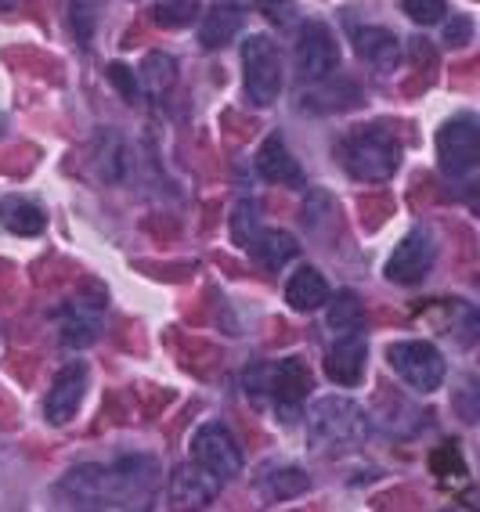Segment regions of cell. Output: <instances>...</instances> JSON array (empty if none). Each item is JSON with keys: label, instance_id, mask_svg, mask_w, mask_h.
I'll return each instance as SVG.
<instances>
[{"label": "cell", "instance_id": "obj_1", "mask_svg": "<svg viewBox=\"0 0 480 512\" xmlns=\"http://www.w3.org/2000/svg\"><path fill=\"white\" fill-rule=\"evenodd\" d=\"M152 484H156V458L127 455L109 462V466L87 462V466L69 469L62 476L58 491L76 512H105L148 494Z\"/></svg>", "mask_w": 480, "mask_h": 512}, {"label": "cell", "instance_id": "obj_2", "mask_svg": "<svg viewBox=\"0 0 480 512\" xmlns=\"http://www.w3.org/2000/svg\"><path fill=\"white\" fill-rule=\"evenodd\" d=\"M307 440L318 451H351L358 444H365L372 433V422L365 415L361 404H354L351 397H322L307 408L304 419Z\"/></svg>", "mask_w": 480, "mask_h": 512}, {"label": "cell", "instance_id": "obj_3", "mask_svg": "<svg viewBox=\"0 0 480 512\" xmlns=\"http://www.w3.org/2000/svg\"><path fill=\"white\" fill-rule=\"evenodd\" d=\"M340 159L347 166V174L358 181H387L401 166V145L387 130H361V134L343 141Z\"/></svg>", "mask_w": 480, "mask_h": 512}, {"label": "cell", "instance_id": "obj_4", "mask_svg": "<svg viewBox=\"0 0 480 512\" xmlns=\"http://www.w3.org/2000/svg\"><path fill=\"white\" fill-rule=\"evenodd\" d=\"M242 83H246V98L253 105H271L282 91V55H278V44L271 37H246L242 44Z\"/></svg>", "mask_w": 480, "mask_h": 512}, {"label": "cell", "instance_id": "obj_5", "mask_svg": "<svg viewBox=\"0 0 480 512\" xmlns=\"http://www.w3.org/2000/svg\"><path fill=\"white\" fill-rule=\"evenodd\" d=\"M387 361L401 379H405L412 390L419 394H434L444 383V357L434 343H423V339H401L387 350Z\"/></svg>", "mask_w": 480, "mask_h": 512}, {"label": "cell", "instance_id": "obj_6", "mask_svg": "<svg viewBox=\"0 0 480 512\" xmlns=\"http://www.w3.org/2000/svg\"><path fill=\"white\" fill-rule=\"evenodd\" d=\"M192 462L217 476L221 484L242 473V451L224 422H203L192 433Z\"/></svg>", "mask_w": 480, "mask_h": 512}, {"label": "cell", "instance_id": "obj_7", "mask_svg": "<svg viewBox=\"0 0 480 512\" xmlns=\"http://www.w3.org/2000/svg\"><path fill=\"white\" fill-rule=\"evenodd\" d=\"M246 390H253V394L268 390V397L275 404L296 408V404L311 394V368H307L300 357H289L282 365L253 368V372H246Z\"/></svg>", "mask_w": 480, "mask_h": 512}, {"label": "cell", "instance_id": "obj_8", "mask_svg": "<svg viewBox=\"0 0 480 512\" xmlns=\"http://www.w3.org/2000/svg\"><path fill=\"white\" fill-rule=\"evenodd\" d=\"M340 65V40L333 37V29L325 22H307L296 37V69L300 80L322 83L336 73Z\"/></svg>", "mask_w": 480, "mask_h": 512}, {"label": "cell", "instance_id": "obj_9", "mask_svg": "<svg viewBox=\"0 0 480 512\" xmlns=\"http://www.w3.org/2000/svg\"><path fill=\"white\" fill-rule=\"evenodd\" d=\"M437 156L448 177H473L480 163V130L470 119L444 123L437 134Z\"/></svg>", "mask_w": 480, "mask_h": 512}, {"label": "cell", "instance_id": "obj_10", "mask_svg": "<svg viewBox=\"0 0 480 512\" xmlns=\"http://www.w3.org/2000/svg\"><path fill=\"white\" fill-rule=\"evenodd\" d=\"M434 238H430V231H408L401 242L394 246V253H390L387 260V278L397 285H416L423 282L426 275H430V267H434Z\"/></svg>", "mask_w": 480, "mask_h": 512}, {"label": "cell", "instance_id": "obj_11", "mask_svg": "<svg viewBox=\"0 0 480 512\" xmlns=\"http://www.w3.org/2000/svg\"><path fill=\"white\" fill-rule=\"evenodd\" d=\"M217 494H221V480L195 462H185L170 473V509L174 512H203Z\"/></svg>", "mask_w": 480, "mask_h": 512}, {"label": "cell", "instance_id": "obj_12", "mask_svg": "<svg viewBox=\"0 0 480 512\" xmlns=\"http://www.w3.org/2000/svg\"><path fill=\"white\" fill-rule=\"evenodd\" d=\"M84 390H87V365H84V361H69L65 368H58L55 383H51V390H47V401H44L47 422L65 426V422L76 415L80 401H84Z\"/></svg>", "mask_w": 480, "mask_h": 512}, {"label": "cell", "instance_id": "obj_13", "mask_svg": "<svg viewBox=\"0 0 480 512\" xmlns=\"http://www.w3.org/2000/svg\"><path fill=\"white\" fill-rule=\"evenodd\" d=\"M365 361H369V347H365V339L354 332V336L336 339V347L325 354V372L340 386H358L361 375H365Z\"/></svg>", "mask_w": 480, "mask_h": 512}, {"label": "cell", "instance_id": "obj_14", "mask_svg": "<svg viewBox=\"0 0 480 512\" xmlns=\"http://www.w3.org/2000/svg\"><path fill=\"white\" fill-rule=\"evenodd\" d=\"M257 174L271 184H300L304 181V170H300V163H296L293 152H289L286 141L278 138V134H271V138L260 145Z\"/></svg>", "mask_w": 480, "mask_h": 512}, {"label": "cell", "instance_id": "obj_15", "mask_svg": "<svg viewBox=\"0 0 480 512\" xmlns=\"http://www.w3.org/2000/svg\"><path fill=\"white\" fill-rule=\"evenodd\" d=\"M242 22H246V15H242L239 4H231V0H224V4H217V8L206 11L203 26H199V44L203 47H224L231 44V40L242 33Z\"/></svg>", "mask_w": 480, "mask_h": 512}, {"label": "cell", "instance_id": "obj_16", "mask_svg": "<svg viewBox=\"0 0 480 512\" xmlns=\"http://www.w3.org/2000/svg\"><path fill=\"white\" fill-rule=\"evenodd\" d=\"M0 224H4L11 235L37 238L40 231L47 228V217L37 202L19 199V195H8V199H0Z\"/></svg>", "mask_w": 480, "mask_h": 512}, {"label": "cell", "instance_id": "obj_17", "mask_svg": "<svg viewBox=\"0 0 480 512\" xmlns=\"http://www.w3.org/2000/svg\"><path fill=\"white\" fill-rule=\"evenodd\" d=\"M250 253L260 267L278 271V267H286L289 260L300 256V242L289 231H257V238L250 242Z\"/></svg>", "mask_w": 480, "mask_h": 512}, {"label": "cell", "instance_id": "obj_18", "mask_svg": "<svg viewBox=\"0 0 480 512\" xmlns=\"http://www.w3.org/2000/svg\"><path fill=\"white\" fill-rule=\"evenodd\" d=\"M329 282H325L314 267H300L293 278H289V285H286V300H289V307L293 311H318L322 303H329Z\"/></svg>", "mask_w": 480, "mask_h": 512}, {"label": "cell", "instance_id": "obj_19", "mask_svg": "<svg viewBox=\"0 0 480 512\" xmlns=\"http://www.w3.org/2000/svg\"><path fill=\"white\" fill-rule=\"evenodd\" d=\"M354 44H358V55L369 65H376V69H394L397 58H401V44H397L390 29L365 26L354 33Z\"/></svg>", "mask_w": 480, "mask_h": 512}, {"label": "cell", "instance_id": "obj_20", "mask_svg": "<svg viewBox=\"0 0 480 512\" xmlns=\"http://www.w3.org/2000/svg\"><path fill=\"white\" fill-rule=\"evenodd\" d=\"M141 83H145V91L152 94V98H167V94L174 91V83H177L174 58L163 55V51H152V55H145V62H141Z\"/></svg>", "mask_w": 480, "mask_h": 512}, {"label": "cell", "instance_id": "obj_21", "mask_svg": "<svg viewBox=\"0 0 480 512\" xmlns=\"http://www.w3.org/2000/svg\"><path fill=\"white\" fill-rule=\"evenodd\" d=\"M260 487H264L268 498H296V494H304L311 487V476L300 473L296 466H278L260 476Z\"/></svg>", "mask_w": 480, "mask_h": 512}, {"label": "cell", "instance_id": "obj_22", "mask_svg": "<svg viewBox=\"0 0 480 512\" xmlns=\"http://www.w3.org/2000/svg\"><path fill=\"white\" fill-rule=\"evenodd\" d=\"M361 325H365V307H361L358 296L343 289L333 300V307H329V329H333L336 336H354Z\"/></svg>", "mask_w": 480, "mask_h": 512}, {"label": "cell", "instance_id": "obj_23", "mask_svg": "<svg viewBox=\"0 0 480 512\" xmlns=\"http://www.w3.org/2000/svg\"><path fill=\"white\" fill-rule=\"evenodd\" d=\"M94 336H98V311L84 314L80 307H76V311L65 314V321H62V343L65 347L80 350V347H87Z\"/></svg>", "mask_w": 480, "mask_h": 512}, {"label": "cell", "instance_id": "obj_24", "mask_svg": "<svg viewBox=\"0 0 480 512\" xmlns=\"http://www.w3.org/2000/svg\"><path fill=\"white\" fill-rule=\"evenodd\" d=\"M102 174L109 181H127L130 174V148L120 134H109L102 145Z\"/></svg>", "mask_w": 480, "mask_h": 512}, {"label": "cell", "instance_id": "obj_25", "mask_svg": "<svg viewBox=\"0 0 480 512\" xmlns=\"http://www.w3.org/2000/svg\"><path fill=\"white\" fill-rule=\"evenodd\" d=\"M156 22L167 29H181V26H192L195 15H199V4L195 0H159L156 4Z\"/></svg>", "mask_w": 480, "mask_h": 512}, {"label": "cell", "instance_id": "obj_26", "mask_svg": "<svg viewBox=\"0 0 480 512\" xmlns=\"http://www.w3.org/2000/svg\"><path fill=\"white\" fill-rule=\"evenodd\" d=\"M260 231V213H257V202H246L242 199L235 210H231V238L239 242V246H250L253 238Z\"/></svg>", "mask_w": 480, "mask_h": 512}, {"label": "cell", "instance_id": "obj_27", "mask_svg": "<svg viewBox=\"0 0 480 512\" xmlns=\"http://www.w3.org/2000/svg\"><path fill=\"white\" fill-rule=\"evenodd\" d=\"M401 8H405V15L416 22V26H434V22L444 19L448 0H401Z\"/></svg>", "mask_w": 480, "mask_h": 512}, {"label": "cell", "instance_id": "obj_28", "mask_svg": "<svg viewBox=\"0 0 480 512\" xmlns=\"http://www.w3.org/2000/svg\"><path fill=\"white\" fill-rule=\"evenodd\" d=\"M260 8V15L268 22H275L278 29H289L296 22V8H293V0H253Z\"/></svg>", "mask_w": 480, "mask_h": 512}, {"label": "cell", "instance_id": "obj_29", "mask_svg": "<svg viewBox=\"0 0 480 512\" xmlns=\"http://www.w3.org/2000/svg\"><path fill=\"white\" fill-rule=\"evenodd\" d=\"M109 80L120 87V94L127 101H134L138 98V83H134V76H130V69L123 62H112V69H109Z\"/></svg>", "mask_w": 480, "mask_h": 512}, {"label": "cell", "instance_id": "obj_30", "mask_svg": "<svg viewBox=\"0 0 480 512\" xmlns=\"http://www.w3.org/2000/svg\"><path fill=\"white\" fill-rule=\"evenodd\" d=\"M470 33H473V26L466 19H455V22H448V26H444V40H448V44H455V47L466 44V40H470Z\"/></svg>", "mask_w": 480, "mask_h": 512}, {"label": "cell", "instance_id": "obj_31", "mask_svg": "<svg viewBox=\"0 0 480 512\" xmlns=\"http://www.w3.org/2000/svg\"><path fill=\"white\" fill-rule=\"evenodd\" d=\"M91 4H94V0H73V22L80 19V15H87V11H94Z\"/></svg>", "mask_w": 480, "mask_h": 512}, {"label": "cell", "instance_id": "obj_32", "mask_svg": "<svg viewBox=\"0 0 480 512\" xmlns=\"http://www.w3.org/2000/svg\"><path fill=\"white\" fill-rule=\"evenodd\" d=\"M8 4H11V0H0V8H8Z\"/></svg>", "mask_w": 480, "mask_h": 512}, {"label": "cell", "instance_id": "obj_33", "mask_svg": "<svg viewBox=\"0 0 480 512\" xmlns=\"http://www.w3.org/2000/svg\"><path fill=\"white\" fill-rule=\"evenodd\" d=\"M130 512H145V509H130Z\"/></svg>", "mask_w": 480, "mask_h": 512}]
</instances>
